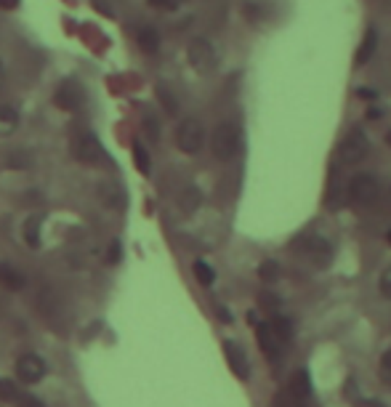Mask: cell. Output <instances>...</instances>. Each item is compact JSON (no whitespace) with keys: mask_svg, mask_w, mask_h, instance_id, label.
Here are the masks:
<instances>
[{"mask_svg":"<svg viewBox=\"0 0 391 407\" xmlns=\"http://www.w3.org/2000/svg\"><path fill=\"white\" fill-rule=\"evenodd\" d=\"M83 88L78 80H64V83L56 88V107H61V110H67V112H75V110H80V104H83Z\"/></svg>","mask_w":391,"mask_h":407,"instance_id":"8","label":"cell"},{"mask_svg":"<svg viewBox=\"0 0 391 407\" xmlns=\"http://www.w3.org/2000/svg\"><path fill=\"white\" fill-rule=\"evenodd\" d=\"M370 152V139L364 136L362 131H351L346 133V139L341 141V147H338V155L341 160L346 163V165H357V163H362L364 157Z\"/></svg>","mask_w":391,"mask_h":407,"instance_id":"4","label":"cell"},{"mask_svg":"<svg viewBox=\"0 0 391 407\" xmlns=\"http://www.w3.org/2000/svg\"><path fill=\"white\" fill-rule=\"evenodd\" d=\"M376 45H378V35L373 27H367L362 38V45H360V51H357V64H367L370 59L376 57Z\"/></svg>","mask_w":391,"mask_h":407,"instance_id":"15","label":"cell"},{"mask_svg":"<svg viewBox=\"0 0 391 407\" xmlns=\"http://www.w3.org/2000/svg\"><path fill=\"white\" fill-rule=\"evenodd\" d=\"M386 144H389V147H391V131H389V133H386Z\"/></svg>","mask_w":391,"mask_h":407,"instance_id":"39","label":"cell"},{"mask_svg":"<svg viewBox=\"0 0 391 407\" xmlns=\"http://www.w3.org/2000/svg\"><path fill=\"white\" fill-rule=\"evenodd\" d=\"M277 298H274V295H261V306H266V309H277Z\"/></svg>","mask_w":391,"mask_h":407,"instance_id":"32","label":"cell"},{"mask_svg":"<svg viewBox=\"0 0 391 407\" xmlns=\"http://www.w3.org/2000/svg\"><path fill=\"white\" fill-rule=\"evenodd\" d=\"M40 226H43V216H29L27 221H24L22 235H24V242L32 245V248H38V245H40Z\"/></svg>","mask_w":391,"mask_h":407,"instance_id":"17","label":"cell"},{"mask_svg":"<svg viewBox=\"0 0 391 407\" xmlns=\"http://www.w3.org/2000/svg\"><path fill=\"white\" fill-rule=\"evenodd\" d=\"M120 261V242L117 239H112L110 245V264H117Z\"/></svg>","mask_w":391,"mask_h":407,"instance_id":"30","label":"cell"},{"mask_svg":"<svg viewBox=\"0 0 391 407\" xmlns=\"http://www.w3.org/2000/svg\"><path fill=\"white\" fill-rule=\"evenodd\" d=\"M381 192V184L373 173H357L349 182V197L357 205H373Z\"/></svg>","mask_w":391,"mask_h":407,"instance_id":"3","label":"cell"},{"mask_svg":"<svg viewBox=\"0 0 391 407\" xmlns=\"http://www.w3.org/2000/svg\"><path fill=\"white\" fill-rule=\"evenodd\" d=\"M200 200H202V195H200L197 186H186V189L182 192V197H179L184 213H195L197 208H200Z\"/></svg>","mask_w":391,"mask_h":407,"instance_id":"21","label":"cell"},{"mask_svg":"<svg viewBox=\"0 0 391 407\" xmlns=\"http://www.w3.org/2000/svg\"><path fill=\"white\" fill-rule=\"evenodd\" d=\"M304 242H307L309 256H317V261H325V258L330 256V245H327V239L311 235V237H304Z\"/></svg>","mask_w":391,"mask_h":407,"instance_id":"19","label":"cell"},{"mask_svg":"<svg viewBox=\"0 0 391 407\" xmlns=\"http://www.w3.org/2000/svg\"><path fill=\"white\" fill-rule=\"evenodd\" d=\"M19 407H45V405H43V399H38V397L24 394V397H22V402H19Z\"/></svg>","mask_w":391,"mask_h":407,"instance_id":"29","label":"cell"},{"mask_svg":"<svg viewBox=\"0 0 391 407\" xmlns=\"http://www.w3.org/2000/svg\"><path fill=\"white\" fill-rule=\"evenodd\" d=\"M0 399H3V402H11V399H16V386H14V380L0 378Z\"/></svg>","mask_w":391,"mask_h":407,"instance_id":"26","label":"cell"},{"mask_svg":"<svg viewBox=\"0 0 391 407\" xmlns=\"http://www.w3.org/2000/svg\"><path fill=\"white\" fill-rule=\"evenodd\" d=\"M144 131H147L152 139L160 136V126H157V120H154V117H144Z\"/></svg>","mask_w":391,"mask_h":407,"instance_id":"27","label":"cell"},{"mask_svg":"<svg viewBox=\"0 0 391 407\" xmlns=\"http://www.w3.org/2000/svg\"><path fill=\"white\" fill-rule=\"evenodd\" d=\"M288 394H290L293 399H298L301 405H307L309 394H311V380H309L307 370H298L293 378H290V383H288Z\"/></svg>","mask_w":391,"mask_h":407,"instance_id":"12","label":"cell"},{"mask_svg":"<svg viewBox=\"0 0 391 407\" xmlns=\"http://www.w3.org/2000/svg\"><path fill=\"white\" fill-rule=\"evenodd\" d=\"M381 367H383V376L391 380V349L383 354V360H381Z\"/></svg>","mask_w":391,"mask_h":407,"instance_id":"31","label":"cell"},{"mask_svg":"<svg viewBox=\"0 0 391 407\" xmlns=\"http://www.w3.org/2000/svg\"><path fill=\"white\" fill-rule=\"evenodd\" d=\"M3 77H6V70H3V61H0V83H3Z\"/></svg>","mask_w":391,"mask_h":407,"instance_id":"37","label":"cell"},{"mask_svg":"<svg viewBox=\"0 0 391 407\" xmlns=\"http://www.w3.org/2000/svg\"><path fill=\"white\" fill-rule=\"evenodd\" d=\"M210 149L219 160H232L239 152V128L235 123H219L213 131V139H210Z\"/></svg>","mask_w":391,"mask_h":407,"instance_id":"1","label":"cell"},{"mask_svg":"<svg viewBox=\"0 0 391 407\" xmlns=\"http://www.w3.org/2000/svg\"><path fill=\"white\" fill-rule=\"evenodd\" d=\"M0 8H6V11H14V8H19V0H0Z\"/></svg>","mask_w":391,"mask_h":407,"instance_id":"33","label":"cell"},{"mask_svg":"<svg viewBox=\"0 0 391 407\" xmlns=\"http://www.w3.org/2000/svg\"><path fill=\"white\" fill-rule=\"evenodd\" d=\"M195 277H197L200 285H205V288H208V285H213V280H216V272H213L205 261H195Z\"/></svg>","mask_w":391,"mask_h":407,"instance_id":"22","label":"cell"},{"mask_svg":"<svg viewBox=\"0 0 391 407\" xmlns=\"http://www.w3.org/2000/svg\"><path fill=\"white\" fill-rule=\"evenodd\" d=\"M357 94H360V96H362V98H376V96H378L376 91H370V88H360Z\"/></svg>","mask_w":391,"mask_h":407,"instance_id":"35","label":"cell"},{"mask_svg":"<svg viewBox=\"0 0 391 407\" xmlns=\"http://www.w3.org/2000/svg\"><path fill=\"white\" fill-rule=\"evenodd\" d=\"M0 285L8 290H22L27 285V277H24V272H19L11 264H0Z\"/></svg>","mask_w":391,"mask_h":407,"instance_id":"13","label":"cell"},{"mask_svg":"<svg viewBox=\"0 0 391 407\" xmlns=\"http://www.w3.org/2000/svg\"><path fill=\"white\" fill-rule=\"evenodd\" d=\"M45 376V362H43L38 354H22L19 360H16V378L24 380V383H38V380Z\"/></svg>","mask_w":391,"mask_h":407,"instance_id":"7","label":"cell"},{"mask_svg":"<svg viewBox=\"0 0 391 407\" xmlns=\"http://www.w3.org/2000/svg\"><path fill=\"white\" fill-rule=\"evenodd\" d=\"M186 57H189V64L202 75L216 70V48L210 45L208 38H195L186 48Z\"/></svg>","mask_w":391,"mask_h":407,"instance_id":"5","label":"cell"},{"mask_svg":"<svg viewBox=\"0 0 391 407\" xmlns=\"http://www.w3.org/2000/svg\"><path fill=\"white\" fill-rule=\"evenodd\" d=\"M223 354H226V362H229V367L235 370V376L242 380H248V376H251V370H248V360H245V354H242V349H239L235 341H226L223 343Z\"/></svg>","mask_w":391,"mask_h":407,"instance_id":"9","label":"cell"},{"mask_svg":"<svg viewBox=\"0 0 391 407\" xmlns=\"http://www.w3.org/2000/svg\"><path fill=\"white\" fill-rule=\"evenodd\" d=\"M386 202H389V208H391V186H389V195H386Z\"/></svg>","mask_w":391,"mask_h":407,"instance_id":"38","label":"cell"},{"mask_svg":"<svg viewBox=\"0 0 391 407\" xmlns=\"http://www.w3.org/2000/svg\"><path fill=\"white\" fill-rule=\"evenodd\" d=\"M381 290H383V295H386V298H391V277H386V280L381 282Z\"/></svg>","mask_w":391,"mask_h":407,"instance_id":"34","label":"cell"},{"mask_svg":"<svg viewBox=\"0 0 391 407\" xmlns=\"http://www.w3.org/2000/svg\"><path fill=\"white\" fill-rule=\"evenodd\" d=\"M72 149H75L78 160H83V163H88V165L107 160V155H104V147H101L96 136H94V133H88V131L75 133V144H72Z\"/></svg>","mask_w":391,"mask_h":407,"instance_id":"6","label":"cell"},{"mask_svg":"<svg viewBox=\"0 0 391 407\" xmlns=\"http://www.w3.org/2000/svg\"><path fill=\"white\" fill-rule=\"evenodd\" d=\"M16 128H19V112H16L14 107L3 104V107H0V139L11 136Z\"/></svg>","mask_w":391,"mask_h":407,"instance_id":"14","label":"cell"},{"mask_svg":"<svg viewBox=\"0 0 391 407\" xmlns=\"http://www.w3.org/2000/svg\"><path fill=\"white\" fill-rule=\"evenodd\" d=\"M157 96H160V101H163V107H165L168 114H176L179 112V104H176V96H170L165 88H157Z\"/></svg>","mask_w":391,"mask_h":407,"instance_id":"25","label":"cell"},{"mask_svg":"<svg viewBox=\"0 0 391 407\" xmlns=\"http://www.w3.org/2000/svg\"><path fill=\"white\" fill-rule=\"evenodd\" d=\"M367 407H383V405H378V402H367Z\"/></svg>","mask_w":391,"mask_h":407,"instance_id":"40","label":"cell"},{"mask_svg":"<svg viewBox=\"0 0 391 407\" xmlns=\"http://www.w3.org/2000/svg\"><path fill=\"white\" fill-rule=\"evenodd\" d=\"M3 165H6V168H14V170L32 168V155L24 152V149H19V152H11V155L3 157Z\"/></svg>","mask_w":391,"mask_h":407,"instance_id":"20","label":"cell"},{"mask_svg":"<svg viewBox=\"0 0 391 407\" xmlns=\"http://www.w3.org/2000/svg\"><path fill=\"white\" fill-rule=\"evenodd\" d=\"M136 43H139L141 51L154 54V51L160 48V35H157V29H152V27H139V32H136Z\"/></svg>","mask_w":391,"mask_h":407,"instance_id":"16","label":"cell"},{"mask_svg":"<svg viewBox=\"0 0 391 407\" xmlns=\"http://www.w3.org/2000/svg\"><path fill=\"white\" fill-rule=\"evenodd\" d=\"M98 200L107 205V208H112V211H123L126 208V192L117 186V184H101L98 186Z\"/></svg>","mask_w":391,"mask_h":407,"instance_id":"11","label":"cell"},{"mask_svg":"<svg viewBox=\"0 0 391 407\" xmlns=\"http://www.w3.org/2000/svg\"><path fill=\"white\" fill-rule=\"evenodd\" d=\"M133 157H136V165H139V170L144 173V176H147L152 163H149V155H147V149H144L141 144H136V147H133Z\"/></svg>","mask_w":391,"mask_h":407,"instance_id":"24","label":"cell"},{"mask_svg":"<svg viewBox=\"0 0 391 407\" xmlns=\"http://www.w3.org/2000/svg\"><path fill=\"white\" fill-rule=\"evenodd\" d=\"M256 338H258L261 351L269 354V357H277L279 351H282V341L274 336V330H272V325L269 323H261L258 327H256Z\"/></svg>","mask_w":391,"mask_h":407,"instance_id":"10","label":"cell"},{"mask_svg":"<svg viewBox=\"0 0 391 407\" xmlns=\"http://www.w3.org/2000/svg\"><path fill=\"white\" fill-rule=\"evenodd\" d=\"M219 317H221V323H232V314L226 309H219Z\"/></svg>","mask_w":391,"mask_h":407,"instance_id":"36","label":"cell"},{"mask_svg":"<svg viewBox=\"0 0 391 407\" xmlns=\"http://www.w3.org/2000/svg\"><path fill=\"white\" fill-rule=\"evenodd\" d=\"M149 6L154 8H163V11H173L179 6V0H149Z\"/></svg>","mask_w":391,"mask_h":407,"instance_id":"28","label":"cell"},{"mask_svg":"<svg viewBox=\"0 0 391 407\" xmlns=\"http://www.w3.org/2000/svg\"><path fill=\"white\" fill-rule=\"evenodd\" d=\"M258 274H261V280L264 282H277L279 280V264L277 261H264L261 269H258Z\"/></svg>","mask_w":391,"mask_h":407,"instance_id":"23","label":"cell"},{"mask_svg":"<svg viewBox=\"0 0 391 407\" xmlns=\"http://www.w3.org/2000/svg\"><path fill=\"white\" fill-rule=\"evenodd\" d=\"M389 242H391V229H389Z\"/></svg>","mask_w":391,"mask_h":407,"instance_id":"41","label":"cell"},{"mask_svg":"<svg viewBox=\"0 0 391 407\" xmlns=\"http://www.w3.org/2000/svg\"><path fill=\"white\" fill-rule=\"evenodd\" d=\"M269 325H272V330H274V336L282 341V343H288L290 338H293V323L288 320V317H282V314H274L272 320H269Z\"/></svg>","mask_w":391,"mask_h":407,"instance_id":"18","label":"cell"},{"mask_svg":"<svg viewBox=\"0 0 391 407\" xmlns=\"http://www.w3.org/2000/svg\"><path fill=\"white\" fill-rule=\"evenodd\" d=\"M176 144L184 155H197L205 144V131H202V123L195 120V117H186L179 123L176 128Z\"/></svg>","mask_w":391,"mask_h":407,"instance_id":"2","label":"cell"}]
</instances>
